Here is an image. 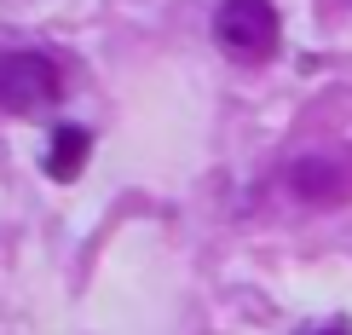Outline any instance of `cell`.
Masks as SVG:
<instances>
[{
    "instance_id": "2",
    "label": "cell",
    "mask_w": 352,
    "mask_h": 335,
    "mask_svg": "<svg viewBox=\"0 0 352 335\" xmlns=\"http://www.w3.org/2000/svg\"><path fill=\"white\" fill-rule=\"evenodd\" d=\"M58 98V64L47 52H0V110L35 116Z\"/></svg>"
},
{
    "instance_id": "3",
    "label": "cell",
    "mask_w": 352,
    "mask_h": 335,
    "mask_svg": "<svg viewBox=\"0 0 352 335\" xmlns=\"http://www.w3.org/2000/svg\"><path fill=\"white\" fill-rule=\"evenodd\" d=\"M87 151H93V133H87V127H58L52 156H47V173H52V180H76L81 162H87Z\"/></svg>"
},
{
    "instance_id": "1",
    "label": "cell",
    "mask_w": 352,
    "mask_h": 335,
    "mask_svg": "<svg viewBox=\"0 0 352 335\" xmlns=\"http://www.w3.org/2000/svg\"><path fill=\"white\" fill-rule=\"evenodd\" d=\"M214 41L237 64H266L277 52V6L272 0H219L214 12Z\"/></svg>"
},
{
    "instance_id": "4",
    "label": "cell",
    "mask_w": 352,
    "mask_h": 335,
    "mask_svg": "<svg viewBox=\"0 0 352 335\" xmlns=\"http://www.w3.org/2000/svg\"><path fill=\"white\" fill-rule=\"evenodd\" d=\"M318 335H352L346 324H324V329H318Z\"/></svg>"
}]
</instances>
